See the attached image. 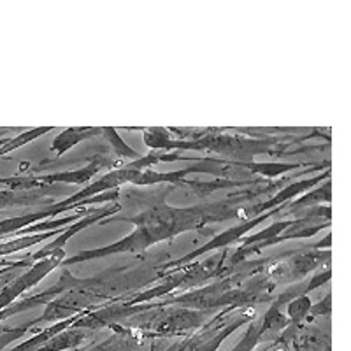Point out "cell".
<instances>
[{"instance_id": "1", "label": "cell", "mask_w": 351, "mask_h": 351, "mask_svg": "<svg viewBox=\"0 0 351 351\" xmlns=\"http://www.w3.org/2000/svg\"><path fill=\"white\" fill-rule=\"evenodd\" d=\"M181 234V228L178 227L176 221H169V223L156 225L153 228H136L134 234H130L128 237H123L121 241H116V243L109 244L106 247H100V250H90V252H83L80 255L72 256V258L64 260V265H72V263H80L84 260L92 258H104L108 255H116V253H127V252H141V250H146L152 244L158 243V241L172 239L174 236Z\"/></svg>"}, {"instance_id": "2", "label": "cell", "mask_w": 351, "mask_h": 351, "mask_svg": "<svg viewBox=\"0 0 351 351\" xmlns=\"http://www.w3.org/2000/svg\"><path fill=\"white\" fill-rule=\"evenodd\" d=\"M64 256H65L64 252L53 253V255L46 256V258L34 263L32 267L28 269L27 272H23L18 280L5 285L4 290L0 291V311L8 309V307L11 306V304L14 302L21 293H25L27 290L36 287L39 281H43L44 278L53 271V269H56L62 262H64Z\"/></svg>"}, {"instance_id": "3", "label": "cell", "mask_w": 351, "mask_h": 351, "mask_svg": "<svg viewBox=\"0 0 351 351\" xmlns=\"http://www.w3.org/2000/svg\"><path fill=\"white\" fill-rule=\"evenodd\" d=\"M121 211V206L120 204H114V206H109V208H102V209H97L95 213H92V215L84 216V218H81L80 221H76V223L72 225V227H67V228H62L60 230V236L56 237L53 243L46 244V246L40 250V252L34 253L32 256H30V262H39V260L46 258V256L53 255V253H58V252H64V246L65 243H67L71 237H74L77 234V232L84 230L86 227H90V225H93L95 221H99L100 218H106V216H112L114 213Z\"/></svg>"}, {"instance_id": "4", "label": "cell", "mask_w": 351, "mask_h": 351, "mask_svg": "<svg viewBox=\"0 0 351 351\" xmlns=\"http://www.w3.org/2000/svg\"><path fill=\"white\" fill-rule=\"evenodd\" d=\"M280 211H281V209H274V211L263 213V215L256 216L255 219L252 218V219H250V221H244L243 225H237V227L228 228L227 232H223V234H219V236H216L213 241H209V243L206 244V246H204V247H200V250H195V252H192V253H188L186 256H183V258H180V260H176V262L167 263L165 267H176V265H183V263L192 262L193 258H197V256L204 255V253L211 252V250H216V247H223V246H228V244H232V243H236V241H239L241 237H243L247 230H253V228H255L256 225L262 223L263 219H267L269 216L276 215V213H280Z\"/></svg>"}, {"instance_id": "5", "label": "cell", "mask_w": 351, "mask_h": 351, "mask_svg": "<svg viewBox=\"0 0 351 351\" xmlns=\"http://www.w3.org/2000/svg\"><path fill=\"white\" fill-rule=\"evenodd\" d=\"M106 167H112L111 162H106L104 158H93L86 167L77 169V171H69V172H60V174H51V176H37L40 183L44 186H48L51 183H72V184H84L92 180L97 172H100Z\"/></svg>"}, {"instance_id": "6", "label": "cell", "mask_w": 351, "mask_h": 351, "mask_svg": "<svg viewBox=\"0 0 351 351\" xmlns=\"http://www.w3.org/2000/svg\"><path fill=\"white\" fill-rule=\"evenodd\" d=\"M328 176H330V172H325V174L318 176V178H313V180H306V181H297V183L290 184L288 188H285V190H281L280 193L276 197H272L271 200H267V202L263 204H258V206H255V208H252V215L260 216L263 215V213H269L272 211V208H276V206H283L285 202H288L290 199H293L295 195H300L302 192H306V190H309L311 186H315V184L322 183L324 180H328Z\"/></svg>"}, {"instance_id": "7", "label": "cell", "mask_w": 351, "mask_h": 351, "mask_svg": "<svg viewBox=\"0 0 351 351\" xmlns=\"http://www.w3.org/2000/svg\"><path fill=\"white\" fill-rule=\"evenodd\" d=\"M100 128L93 127H74V128H65L60 136L56 137L51 144V152L56 153V156H62L67 153L69 149L74 148L77 143L84 139H90L93 136H99Z\"/></svg>"}, {"instance_id": "8", "label": "cell", "mask_w": 351, "mask_h": 351, "mask_svg": "<svg viewBox=\"0 0 351 351\" xmlns=\"http://www.w3.org/2000/svg\"><path fill=\"white\" fill-rule=\"evenodd\" d=\"M84 339H86V334H84L83 328L69 327L67 330H62L60 334L53 335L51 339L46 341L36 351H71L83 344Z\"/></svg>"}, {"instance_id": "9", "label": "cell", "mask_w": 351, "mask_h": 351, "mask_svg": "<svg viewBox=\"0 0 351 351\" xmlns=\"http://www.w3.org/2000/svg\"><path fill=\"white\" fill-rule=\"evenodd\" d=\"M83 313L84 311H81L80 315L69 316V318L60 319V322H56V324L51 325V327H49V328H46V330H40L39 334L32 335L30 339L25 341V343H21V344H18V346L14 348V350H9V351H36V350H39V348L43 346V344L46 343V341L51 339L53 335L60 334L62 330H67L69 327H72V324H74V322H76L77 318H81V315H83Z\"/></svg>"}, {"instance_id": "10", "label": "cell", "mask_w": 351, "mask_h": 351, "mask_svg": "<svg viewBox=\"0 0 351 351\" xmlns=\"http://www.w3.org/2000/svg\"><path fill=\"white\" fill-rule=\"evenodd\" d=\"M234 164H239L241 167H246L247 171L255 172V174L265 176V178H276V176H281L288 171H293V169L300 167L302 164H280V162H234Z\"/></svg>"}, {"instance_id": "11", "label": "cell", "mask_w": 351, "mask_h": 351, "mask_svg": "<svg viewBox=\"0 0 351 351\" xmlns=\"http://www.w3.org/2000/svg\"><path fill=\"white\" fill-rule=\"evenodd\" d=\"M100 132H104V137L109 141V144H111V148H112V153H114L118 158H128V160L130 158L139 160L141 158L139 153L134 152V149H132L123 139H121V136L118 134V130H116V128L104 127V128H100Z\"/></svg>"}, {"instance_id": "12", "label": "cell", "mask_w": 351, "mask_h": 351, "mask_svg": "<svg viewBox=\"0 0 351 351\" xmlns=\"http://www.w3.org/2000/svg\"><path fill=\"white\" fill-rule=\"evenodd\" d=\"M49 130H53V128H51V127H39V128H32V130H27V132H23V134H20V136L14 137V139L5 141L4 146H2V148H0V156H2V155H8V153L14 152V149L21 148V146H23V144L32 143L34 139H37V137L44 136V134H46V132H49Z\"/></svg>"}, {"instance_id": "13", "label": "cell", "mask_w": 351, "mask_h": 351, "mask_svg": "<svg viewBox=\"0 0 351 351\" xmlns=\"http://www.w3.org/2000/svg\"><path fill=\"white\" fill-rule=\"evenodd\" d=\"M137 346H139L137 341H132L128 339L127 335L118 334L114 337H111L109 341H106V343L99 344L95 348H90L86 351H134Z\"/></svg>"}, {"instance_id": "14", "label": "cell", "mask_w": 351, "mask_h": 351, "mask_svg": "<svg viewBox=\"0 0 351 351\" xmlns=\"http://www.w3.org/2000/svg\"><path fill=\"white\" fill-rule=\"evenodd\" d=\"M262 334H263L262 319H258V322H252V324H250V327H247L246 334L243 335L241 343H237V346L234 348L232 351H253L255 350L256 344H258Z\"/></svg>"}, {"instance_id": "15", "label": "cell", "mask_w": 351, "mask_h": 351, "mask_svg": "<svg viewBox=\"0 0 351 351\" xmlns=\"http://www.w3.org/2000/svg\"><path fill=\"white\" fill-rule=\"evenodd\" d=\"M281 304L276 300L274 306L267 311V315L263 316L262 319V330H281L288 325V318L280 311Z\"/></svg>"}, {"instance_id": "16", "label": "cell", "mask_w": 351, "mask_h": 351, "mask_svg": "<svg viewBox=\"0 0 351 351\" xmlns=\"http://www.w3.org/2000/svg\"><path fill=\"white\" fill-rule=\"evenodd\" d=\"M309 309H311V300L306 295H300L293 299L288 306V316L295 325H299L306 316H309Z\"/></svg>"}, {"instance_id": "17", "label": "cell", "mask_w": 351, "mask_h": 351, "mask_svg": "<svg viewBox=\"0 0 351 351\" xmlns=\"http://www.w3.org/2000/svg\"><path fill=\"white\" fill-rule=\"evenodd\" d=\"M330 200V183L327 181V184H325V188H316V190H313V193H309V195L302 197V199L295 200L293 204H290V209L293 211L295 208H302V206H309V204H315V202H322V200Z\"/></svg>"}, {"instance_id": "18", "label": "cell", "mask_w": 351, "mask_h": 351, "mask_svg": "<svg viewBox=\"0 0 351 351\" xmlns=\"http://www.w3.org/2000/svg\"><path fill=\"white\" fill-rule=\"evenodd\" d=\"M36 324V322H32V324L25 325V327H20V328H9V330H4L2 334H0V351H4L5 348L9 346L11 343H14L16 339H20L21 335L25 334L27 330H30V327Z\"/></svg>"}, {"instance_id": "19", "label": "cell", "mask_w": 351, "mask_h": 351, "mask_svg": "<svg viewBox=\"0 0 351 351\" xmlns=\"http://www.w3.org/2000/svg\"><path fill=\"white\" fill-rule=\"evenodd\" d=\"M330 280V271H325V272H322V274H316L315 278H313V281H309V285H307L306 288H304V291H302V295H306L307 291H311V290H315L316 287H319V285H324V283H327V281Z\"/></svg>"}]
</instances>
